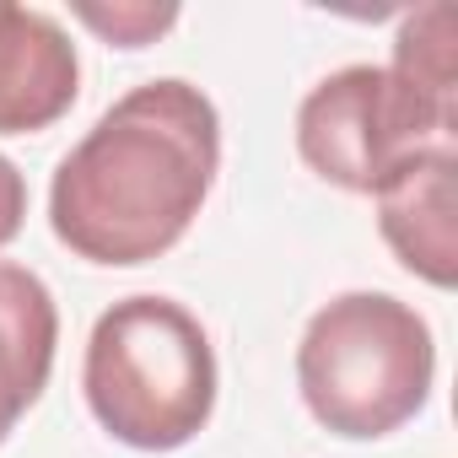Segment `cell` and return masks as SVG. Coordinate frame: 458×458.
<instances>
[{"label": "cell", "mask_w": 458, "mask_h": 458, "mask_svg": "<svg viewBox=\"0 0 458 458\" xmlns=\"http://www.w3.org/2000/svg\"><path fill=\"white\" fill-rule=\"evenodd\" d=\"M221 167L216 103L178 81L124 92L60 162L49 189L55 238L87 265L162 259L205 205Z\"/></svg>", "instance_id": "6da1fadb"}, {"label": "cell", "mask_w": 458, "mask_h": 458, "mask_svg": "<svg viewBox=\"0 0 458 458\" xmlns=\"http://www.w3.org/2000/svg\"><path fill=\"white\" fill-rule=\"evenodd\" d=\"M81 388L114 442L173 453L194 442L216 410L210 335L173 297H124L92 324Z\"/></svg>", "instance_id": "7a4b0ae2"}, {"label": "cell", "mask_w": 458, "mask_h": 458, "mask_svg": "<svg viewBox=\"0 0 458 458\" xmlns=\"http://www.w3.org/2000/svg\"><path fill=\"white\" fill-rule=\"evenodd\" d=\"M431 377V329L388 292H345L324 302L297 345V388L313 420L345 442H372L415 420Z\"/></svg>", "instance_id": "3957f363"}, {"label": "cell", "mask_w": 458, "mask_h": 458, "mask_svg": "<svg viewBox=\"0 0 458 458\" xmlns=\"http://www.w3.org/2000/svg\"><path fill=\"white\" fill-rule=\"evenodd\" d=\"M431 146H453V114L420 98L388 65H345L297 108L302 162L345 194H377L410 157Z\"/></svg>", "instance_id": "277c9868"}, {"label": "cell", "mask_w": 458, "mask_h": 458, "mask_svg": "<svg viewBox=\"0 0 458 458\" xmlns=\"http://www.w3.org/2000/svg\"><path fill=\"white\" fill-rule=\"evenodd\" d=\"M81 81L76 44L49 12L0 0V135H33L71 114Z\"/></svg>", "instance_id": "5b68a950"}, {"label": "cell", "mask_w": 458, "mask_h": 458, "mask_svg": "<svg viewBox=\"0 0 458 458\" xmlns=\"http://www.w3.org/2000/svg\"><path fill=\"white\" fill-rule=\"evenodd\" d=\"M377 226L399 265L431 286L458 281V233H453V146L410 157L377 189Z\"/></svg>", "instance_id": "8992f818"}, {"label": "cell", "mask_w": 458, "mask_h": 458, "mask_svg": "<svg viewBox=\"0 0 458 458\" xmlns=\"http://www.w3.org/2000/svg\"><path fill=\"white\" fill-rule=\"evenodd\" d=\"M55 345H60V313L49 286L28 265L0 259V442L17 431V420L49 388Z\"/></svg>", "instance_id": "52a82bcc"}, {"label": "cell", "mask_w": 458, "mask_h": 458, "mask_svg": "<svg viewBox=\"0 0 458 458\" xmlns=\"http://www.w3.org/2000/svg\"><path fill=\"white\" fill-rule=\"evenodd\" d=\"M394 76H404L420 98H431L437 108L453 114V6H420L415 17H404L399 38H394Z\"/></svg>", "instance_id": "ba28073f"}, {"label": "cell", "mask_w": 458, "mask_h": 458, "mask_svg": "<svg viewBox=\"0 0 458 458\" xmlns=\"http://www.w3.org/2000/svg\"><path fill=\"white\" fill-rule=\"evenodd\" d=\"M76 17L87 28H98L108 44L119 49H140V44H157V33H167L178 22L173 6H76Z\"/></svg>", "instance_id": "9c48e42d"}, {"label": "cell", "mask_w": 458, "mask_h": 458, "mask_svg": "<svg viewBox=\"0 0 458 458\" xmlns=\"http://www.w3.org/2000/svg\"><path fill=\"white\" fill-rule=\"evenodd\" d=\"M22 216H28V178L17 173L12 157H0V249L22 233Z\"/></svg>", "instance_id": "30bf717a"}]
</instances>
